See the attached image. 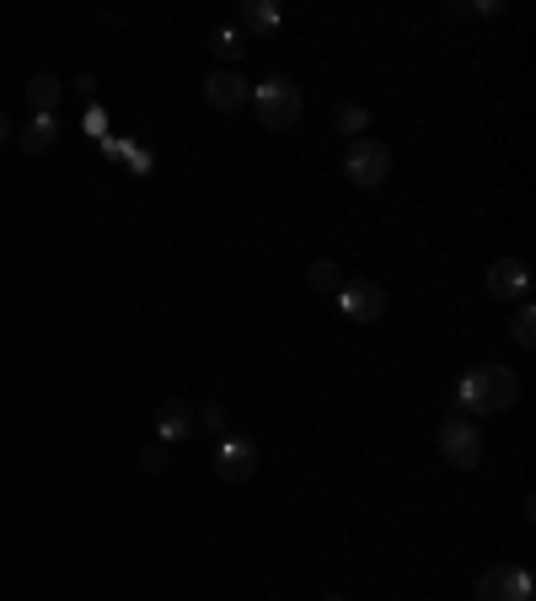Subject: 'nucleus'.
Segmentation results:
<instances>
[{
	"mask_svg": "<svg viewBox=\"0 0 536 601\" xmlns=\"http://www.w3.org/2000/svg\"><path fill=\"white\" fill-rule=\"evenodd\" d=\"M521 398V376L510 365H472L467 376L456 382V408L462 413H504L510 402Z\"/></svg>",
	"mask_w": 536,
	"mask_h": 601,
	"instance_id": "nucleus-1",
	"label": "nucleus"
},
{
	"mask_svg": "<svg viewBox=\"0 0 536 601\" xmlns=\"http://www.w3.org/2000/svg\"><path fill=\"white\" fill-rule=\"evenodd\" d=\"M253 108H258V124L264 130H295L301 124V86L290 75H268L264 86L253 92Z\"/></svg>",
	"mask_w": 536,
	"mask_h": 601,
	"instance_id": "nucleus-2",
	"label": "nucleus"
},
{
	"mask_svg": "<svg viewBox=\"0 0 536 601\" xmlns=\"http://www.w3.org/2000/svg\"><path fill=\"white\" fill-rule=\"evenodd\" d=\"M343 172H349V183H360V189H381V183L392 178V151H387L381 140H354L349 156H343Z\"/></svg>",
	"mask_w": 536,
	"mask_h": 601,
	"instance_id": "nucleus-3",
	"label": "nucleus"
},
{
	"mask_svg": "<svg viewBox=\"0 0 536 601\" xmlns=\"http://www.w3.org/2000/svg\"><path fill=\"white\" fill-rule=\"evenodd\" d=\"M440 452H446V462H451V468L472 472L477 462H483V430L472 424L467 413H451V419L440 424Z\"/></svg>",
	"mask_w": 536,
	"mask_h": 601,
	"instance_id": "nucleus-4",
	"label": "nucleus"
},
{
	"mask_svg": "<svg viewBox=\"0 0 536 601\" xmlns=\"http://www.w3.org/2000/svg\"><path fill=\"white\" fill-rule=\"evenodd\" d=\"M536 586L521 564H494L477 575V601H532Z\"/></svg>",
	"mask_w": 536,
	"mask_h": 601,
	"instance_id": "nucleus-5",
	"label": "nucleus"
},
{
	"mask_svg": "<svg viewBox=\"0 0 536 601\" xmlns=\"http://www.w3.org/2000/svg\"><path fill=\"white\" fill-rule=\"evenodd\" d=\"M338 312H343L349 323H376V317L387 312V290L370 285V279H343V285H338Z\"/></svg>",
	"mask_w": 536,
	"mask_h": 601,
	"instance_id": "nucleus-6",
	"label": "nucleus"
},
{
	"mask_svg": "<svg viewBox=\"0 0 536 601\" xmlns=\"http://www.w3.org/2000/svg\"><path fill=\"white\" fill-rule=\"evenodd\" d=\"M215 472H220L226 483H247V478L258 472V446H253L247 435H231V441L215 452Z\"/></svg>",
	"mask_w": 536,
	"mask_h": 601,
	"instance_id": "nucleus-7",
	"label": "nucleus"
},
{
	"mask_svg": "<svg viewBox=\"0 0 536 601\" xmlns=\"http://www.w3.org/2000/svg\"><path fill=\"white\" fill-rule=\"evenodd\" d=\"M204 103H209L215 113H236V108H247V75H236V70H215V75H204Z\"/></svg>",
	"mask_w": 536,
	"mask_h": 601,
	"instance_id": "nucleus-8",
	"label": "nucleus"
},
{
	"mask_svg": "<svg viewBox=\"0 0 536 601\" xmlns=\"http://www.w3.org/2000/svg\"><path fill=\"white\" fill-rule=\"evenodd\" d=\"M526 290H532V274L521 259H499V264L488 268V296H499V301H526Z\"/></svg>",
	"mask_w": 536,
	"mask_h": 601,
	"instance_id": "nucleus-9",
	"label": "nucleus"
},
{
	"mask_svg": "<svg viewBox=\"0 0 536 601\" xmlns=\"http://www.w3.org/2000/svg\"><path fill=\"white\" fill-rule=\"evenodd\" d=\"M199 424H194V408L188 402H161L156 408V441L161 446H178V441H188Z\"/></svg>",
	"mask_w": 536,
	"mask_h": 601,
	"instance_id": "nucleus-10",
	"label": "nucleus"
},
{
	"mask_svg": "<svg viewBox=\"0 0 536 601\" xmlns=\"http://www.w3.org/2000/svg\"><path fill=\"white\" fill-rule=\"evenodd\" d=\"M236 33H258V38H273L279 33V5L273 0H242V11H236Z\"/></svg>",
	"mask_w": 536,
	"mask_h": 601,
	"instance_id": "nucleus-11",
	"label": "nucleus"
},
{
	"mask_svg": "<svg viewBox=\"0 0 536 601\" xmlns=\"http://www.w3.org/2000/svg\"><path fill=\"white\" fill-rule=\"evenodd\" d=\"M16 140H22V151H27V156H44V151L60 140L54 113H33V124H27V130H16Z\"/></svg>",
	"mask_w": 536,
	"mask_h": 601,
	"instance_id": "nucleus-12",
	"label": "nucleus"
},
{
	"mask_svg": "<svg viewBox=\"0 0 536 601\" xmlns=\"http://www.w3.org/2000/svg\"><path fill=\"white\" fill-rule=\"evenodd\" d=\"M60 75H49V70H38L33 81H27V103L38 108V113H54V103H60Z\"/></svg>",
	"mask_w": 536,
	"mask_h": 601,
	"instance_id": "nucleus-13",
	"label": "nucleus"
},
{
	"mask_svg": "<svg viewBox=\"0 0 536 601\" xmlns=\"http://www.w3.org/2000/svg\"><path fill=\"white\" fill-rule=\"evenodd\" d=\"M209 49H215V60H226V65L247 55V44H242V33H236V27H220V33H209Z\"/></svg>",
	"mask_w": 536,
	"mask_h": 601,
	"instance_id": "nucleus-14",
	"label": "nucleus"
},
{
	"mask_svg": "<svg viewBox=\"0 0 536 601\" xmlns=\"http://www.w3.org/2000/svg\"><path fill=\"white\" fill-rule=\"evenodd\" d=\"M333 130L349 134V140H360V130H370V113H365L360 103H343V108L333 113Z\"/></svg>",
	"mask_w": 536,
	"mask_h": 601,
	"instance_id": "nucleus-15",
	"label": "nucleus"
},
{
	"mask_svg": "<svg viewBox=\"0 0 536 601\" xmlns=\"http://www.w3.org/2000/svg\"><path fill=\"white\" fill-rule=\"evenodd\" d=\"M510 338H515L521 349H532V344H536V312H532V301H521V306H515V317H510Z\"/></svg>",
	"mask_w": 536,
	"mask_h": 601,
	"instance_id": "nucleus-16",
	"label": "nucleus"
},
{
	"mask_svg": "<svg viewBox=\"0 0 536 601\" xmlns=\"http://www.w3.org/2000/svg\"><path fill=\"white\" fill-rule=\"evenodd\" d=\"M306 279H312V290H322V296H328V290L338 296V285H343V274H338L333 259H317V264L306 268Z\"/></svg>",
	"mask_w": 536,
	"mask_h": 601,
	"instance_id": "nucleus-17",
	"label": "nucleus"
},
{
	"mask_svg": "<svg viewBox=\"0 0 536 601\" xmlns=\"http://www.w3.org/2000/svg\"><path fill=\"white\" fill-rule=\"evenodd\" d=\"M194 424H204V430H226V408H220V402H204L199 413H194Z\"/></svg>",
	"mask_w": 536,
	"mask_h": 601,
	"instance_id": "nucleus-18",
	"label": "nucleus"
},
{
	"mask_svg": "<svg viewBox=\"0 0 536 601\" xmlns=\"http://www.w3.org/2000/svg\"><path fill=\"white\" fill-rule=\"evenodd\" d=\"M139 468H145V472H167V446H161V441H156V446H145V452H139Z\"/></svg>",
	"mask_w": 536,
	"mask_h": 601,
	"instance_id": "nucleus-19",
	"label": "nucleus"
},
{
	"mask_svg": "<svg viewBox=\"0 0 536 601\" xmlns=\"http://www.w3.org/2000/svg\"><path fill=\"white\" fill-rule=\"evenodd\" d=\"M5 140H11V119L0 113V145H5Z\"/></svg>",
	"mask_w": 536,
	"mask_h": 601,
	"instance_id": "nucleus-20",
	"label": "nucleus"
},
{
	"mask_svg": "<svg viewBox=\"0 0 536 601\" xmlns=\"http://www.w3.org/2000/svg\"><path fill=\"white\" fill-rule=\"evenodd\" d=\"M322 601H343V597H322Z\"/></svg>",
	"mask_w": 536,
	"mask_h": 601,
	"instance_id": "nucleus-21",
	"label": "nucleus"
}]
</instances>
